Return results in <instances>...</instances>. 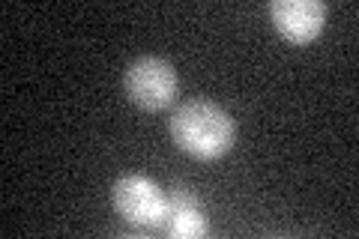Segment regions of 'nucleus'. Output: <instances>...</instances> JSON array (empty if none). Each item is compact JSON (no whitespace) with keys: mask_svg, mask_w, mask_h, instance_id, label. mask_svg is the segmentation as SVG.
I'll use <instances>...</instances> for the list:
<instances>
[{"mask_svg":"<svg viewBox=\"0 0 359 239\" xmlns=\"http://www.w3.org/2000/svg\"><path fill=\"white\" fill-rule=\"evenodd\" d=\"M171 138L183 153L195 158H222L233 146V117L216 102L189 99L171 114Z\"/></svg>","mask_w":359,"mask_h":239,"instance_id":"nucleus-1","label":"nucleus"},{"mask_svg":"<svg viewBox=\"0 0 359 239\" xmlns=\"http://www.w3.org/2000/svg\"><path fill=\"white\" fill-rule=\"evenodd\" d=\"M111 200H114V210L123 219L141 227H162L168 212L165 191L150 177H141V174L120 177L114 189H111Z\"/></svg>","mask_w":359,"mask_h":239,"instance_id":"nucleus-3","label":"nucleus"},{"mask_svg":"<svg viewBox=\"0 0 359 239\" xmlns=\"http://www.w3.org/2000/svg\"><path fill=\"white\" fill-rule=\"evenodd\" d=\"M269 18L287 42L309 45L327 25V6L320 0H273Z\"/></svg>","mask_w":359,"mask_h":239,"instance_id":"nucleus-4","label":"nucleus"},{"mask_svg":"<svg viewBox=\"0 0 359 239\" xmlns=\"http://www.w3.org/2000/svg\"><path fill=\"white\" fill-rule=\"evenodd\" d=\"M126 96L144 111H162L177 96V72L162 57H138L123 75Z\"/></svg>","mask_w":359,"mask_h":239,"instance_id":"nucleus-2","label":"nucleus"},{"mask_svg":"<svg viewBox=\"0 0 359 239\" xmlns=\"http://www.w3.org/2000/svg\"><path fill=\"white\" fill-rule=\"evenodd\" d=\"M165 198H168V212H165L162 231L168 236L195 239L210 231V221H207V215L201 212L195 195H189L186 189H174L171 195H165Z\"/></svg>","mask_w":359,"mask_h":239,"instance_id":"nucleus-5","label":"nucleus"}]
</instances>
